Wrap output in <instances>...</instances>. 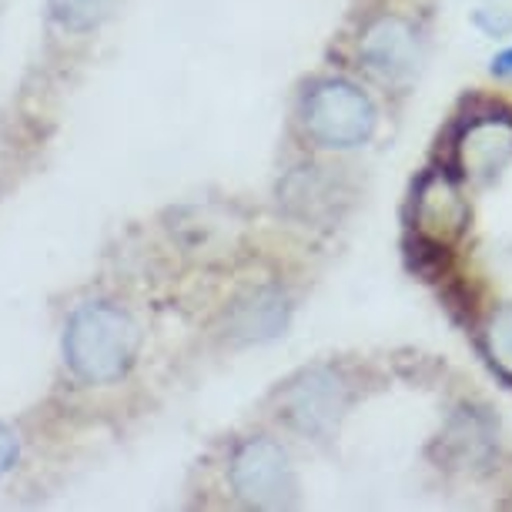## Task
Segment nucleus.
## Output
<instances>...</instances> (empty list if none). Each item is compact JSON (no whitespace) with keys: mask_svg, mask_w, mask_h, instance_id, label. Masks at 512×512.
I'll use <instances>...</instances> for the list:
<instances>
[{"mask_svg":"<svg viewBox=\"0 0 512 512\" xmlns=\"http://www.w3.org/2000/svg\"><path fill=\"white\" fill-rule=\"evenodd\" d=\"M64 355L84 382H118L138 355V328L111 305H84L67 322Z\"/></svg>","mask_w":512,"mask_h":512,"instance_id":"obj_1","label":"nucleus"},{"mask_svg":"<svg viewBox=\"0 0 512 512\" xmlns=\"http://www.w3.org/2000/svg\"><path fill=\"white\" fill-rule=\"evenodd\" d=\"M305 128L322 148H359L375 131V104L349 81H325L305 98Z\"/></svg>","mask_w":512,"mask_h":512,"instance_id":"obj_2","label":"nucleus"},{"mask_svg":"<svg viewBox=\"0 0 512 512\" xmlns=\"http://www.w3.org/2000/svg\"><path fill=\"white\" fill-rule=\"evenodd\" d=\"M231 486L248 506H288L295 496V476L288 456L272 439H248L231 462Z\"/></svg>","mask_w":512,"mask_h":512,"instance_id":"obj_3","label":"nucleus"},{"mask_svg":"<svg viewBox=\"0 0 512 512\" xmlns=\"http://www.w3.org/2000/svg\"><path fill=\"white\" fill-rule=\"evenodd\" d=\"M469 201L462 198L459 181L446 168L425 171L415 188V235L436 245H452L469 228Z\"/></svg>","mask_w":512,"mask_h":512,"instance_id":"obj_4","label":"nucleus"},{"mask_svg":"<svg viewBox=\"0 0 512 512\" xmlns=\"http://www.w3.org/2000/svg\"><path fill=\"white\" fill-rule=\"evenodd\" d=\"M512 161V114H469L456 138V164L472 181L496 178Z\"/></svg>","mask_w":512,"mask_h":512,"instance_id":"obj_5","label":"nucleus"},{"mask_svg":"<svg viewBox=\"0 0 512 512\" xmlns=\"http://www.w3.org/2000/svg\"><path fill=\"white\" fill-rule=\"evenodd\" d=\"M345 409V385L338 375L315 369L302 375L285 395V415L295 422V429L308 436H325L335 425V419Z\"/></svg>","mask_w":512,"mask_h":512,"instance_id":"obj_6","label":"nucleus"},{"mask_svg":"<svg viewBox=\"0 0 512 512\" xmlns=\"http://www.w3.org/2000/svg\"><path fill=\"white\" fill-rule=\"evenodd\" d=\"M362 61L379 77H385V81H402V77H409L415 71V64H419V41H415V31L405 21L385 17V21H379L365 34Z\"/></svg>","mask_w":512,"mask_h":512,"instance_id":"obj_7","label":"nucleus"},{"mask_svg":"<svg viewBox=\"0 0 512 512\" xmlns=\"http://www.w3.org/2000/svg\"><path fill=\"white\" fill-rule=\"evenodd\" d=\"M288 305L278 292H258L248 298L245 305H238L235 312V335L241 338H272L285 328Z\"/></svg>","mask_w":512,"mask_h":512,"instance_id":"obj_8","label":"nucleus"},{"mask_svg":"<svg viewBox=\"0 0 512 512\" xmlns=\"http://www.w3.org/2000/svg\"><path fill=\"white\" fill-rule=\"evenodd\" d=\"M482 352L489 365L512 385V305H502L489 315L482 332Z\"/></svg>","mask_w":512,"mask_h":512,"instance_id":"obj_9","label":"nucleus"},{"mask_svg":"<svg viewBox=\"0 0 512 512\" xmlns=\"http://www.w3.org/2000/svg\"><path fill=\"white\" fill-rule=\"evenodd\" d=\"M111 0H51V11L67 31H91L104 21Z\"/></svg>","mask_w":512,"mask_h":512,"instance_id":"obj_10","label":"nucleus"},{"mask_svg":"<svg viewBox=\"0 0 512 512\" xmlns=\"http://www.w3.org/2000/svg\"><path fill=\"white\" fill-rule=\"evenodd\" d=\"M14 459H17V439H14L11 429H4V425H0V476L14 466Z\"/></svg>","mask_w":512,"mask_h":512,"instance_id":"obj_11","label":"nucleus"},{"mask_svg":"<svg viewBox=\"0 0 512 512\" xmlns=\"http://www.w3.org/2000/svg\"><path fill=\"white\" fill-rule=\"evenodd\" d=\"M492 74L512 77V47H506V51H499L496 57H492Z\"/></svg>","mask_w":512,"mask_h":512,"instance_id":"obj_12","label":"nucleus"}]
</instances>
